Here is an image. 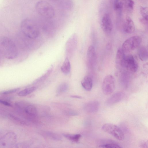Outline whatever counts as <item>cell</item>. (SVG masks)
Returning a JSON list of instances; mask_svg holds the SVG:
<instances>
[{
	"label": "cell",
	"instance_id": "1",
	"mask_svg": "<svg viewBox=\"0 0 148 148\" xmlns=\"http://www.w3.org/2000/svg\"><path fill=\"white\" fill-rule=\"evenodd\" d=\"M0 53L2 56L8 59H13L17 56L18 51L15 43L10 38L0 37Z\"/></svg>",
	"mask_w": 148,
	"mask_h": 148
},
{
	"label": "cell",
	"instance_id": "2",
	"mask_svg": "<svg viewBox=\"0 0 148 148\" xmlns=\"http://www.w3.org/2000/svg\"><path fill=\"white\" fill-rule=\"evenodd\" d=\"M21 28L22 34L29 38L37 39L40 36L39 27L31 19L26 18L23 20L21 23Z\"/></svg>",
	"mask_w": 148,
	"mask_h": 148
},
{
	"label": "cell",
	"instance_id": "3",
	"mask_svg": "<svg viewBox=\"0 0 148 148\" xmlns=\"http://www.w3.org/2000/svg\"><path fill=\"white\" fill-rule=\"evenodd\" d=\"M35 8L38 13L45 18L51 19L55 16V12L53 7L46 1H38L36 3Z\"/></svg>",
	"mask_w": 148,
	"mask_h": 148
},
{
	"label": "cell",
	"instance_id": "4",
	"mask_svg": "<svg viewBox=\"0 0 148 148\" xmlns=\"http://www.w3.org/2000/svg\"><path fill=\"white\" fill-rule=\"evenodd\" d=\"M142 41V38L139 36H132L124 41L122 44V49L125 53L131 51L138 47Z\"/></svg>",
	"mask_w": 148,
	"mask_h": 148
},
{
	"label": "cell",
	"instance_id": "5",
	"mask_svg": "<svg viewBox=\"0 0 148 148\" xmlns=\"http://www.w3.org/2000/svg\"><path fill=\"white\" fill-rule=\"evenodd\" d=\"M102 130L105 132L112 135L119 140L124 139V134L121 130L117 126L111 123L104 124L102 127Z\"/></svg>",
	"mask_w": 148,
	"mask_h": 148
},
{
	"label": "cell",
	"instance_id": "6",
	"mask_svg": "<svg viewBox=\"0 0 148 148\" xmlns=\"http://www.w3.org/2000/svg\"><path fill=\"white\" fill-rule=\"evenodd\" d=\"M115 86V79L111 75H106L104 78L102 85L103 92L108 95L112 93L114 90Z\"/></svg>",
	"mask_w": 148,
	"mask_h": 148
},
{
	"label": "cell",
	"instance_id": "7",
	"mask_svg": "<svg viewBox=\"0 0 148 148\" xmlns=\"http://www.w3.org/2000/svg\"><path fill=\"white\" fill-rule=\"evenodd\" d=\"M123 67L131 72L135 73L137 71L138 68V64L132 55L125 56Z\"/></svg>",
	"mask_w": 148,
	"mask_h": 148
},
{
	"label": "cell",
	"instance_id": "8",
	"mask_svg": "<svg viewBox=\"0 0 148 148\" xmlns=\"http://www.w3.org/2000/svg\"><path fill=\"white\" fill-rule=\"evenodd\" d=\"M101 25L103 31L106 34L110 33L113 29V24L109 14L106 13L103 16L101 22Z\"/></svg>",
	"mask_w": 148,
	"mask_h": 148
},
{
	"label": "cell",
	"instance_id": "9",
	"mask_svg": "<svg viewBox=\"0 0 148 148\" xmlns=\"http://www.w3.org/2000/svg\"><path fill=\"white\" fill-rule=\"evenodd\" d=\"M121 27L123 31L127 34H131L134 31L135 29L134 24L132 19L128 16L125 18Z\"/></svg>",
	"mask_w": 148,
	"mask_h": 148
},
{
	"label": "cell",
	"instance_id": "10",
	"mask_svg": "<svg viewBox=\"0 0 148 148\" xmlns=\"http://www.w3.org/2000/svg\"><path fill=\"white\" fill-rule=\"evenodd\" d=\"M77 44L76 35L73 34L69 38L66 44V53L69 56L71 57L73 54L76 48Z\"/></svg>",
	"mask_w": 148,
	"mask_h": 148
},
{
	"label": "cell",
	"instance_id": "11",
	"mask_svg": "<svg viewBox=\"0 0 148 148\" xmlns=\"http://www.w3.org/2000/svg\"><path fill=\"white\" fill-rule=\"evenodd\" d=\"M125 93L122 91L117 92L111 95L106 101V104L111 106L121 101L124 97Z\"/></svg>",
	"mask_w": 148,
	"mask_h": 148
},
{
	"label": "cell",
	"instance_id": "12",
	"mask_svg": "<svg viewBox=\"0 0 148 148\" xmlns=\"http://www.w3.org/2000/svg\"><path fill=\"white\" fill-rule=\"evenodd\" d=\"M99 147L106 148H121L122 147L114 141L110 139H103L98 141Z\"/></svg>",
	"mask_w": 148,
	"mask_h": 148
},
{
	"label": "cell",
	"instance_id": "13",
	"mask_svg": "<svg viewBox=\"0 0 148 148\" xmlns=\"http://www.w3.org/2000/svg\"><path fill=\"white\" fill-rule=\"evenodd\" d=\"M99 106V101L96 100L92 101L87 103L84 106V109L87 113H93L98 111Z\"/></svg>",
	"mask_w": 148,
	"mask_h": 148
},
{
	"label": "cell",
	"instance_id": "14",
	"mask_svg": "<svg viewBox=\"0 0 148 148\" xmlns=\"http://www.w3.org/2000/svg\"><path fill=\"white\" fill-rule=\"evenodd\" d=\"M87 59L90 66H92L94 64L96 59V55L95 48L92 45L90 46L87 49Z\"/></svg>",
	"mask_w": 148,
	"mask_h": 148
},
{
	"label": "cell",
	"instance_id": "15",
	"mask_svg": "<svg viewBox=\"0 0 148 148\" xmlns=\"http://www.w3.org/2000/svg\"><path fill=\"white\" fill-rule=\"evenodd\" d=\"M125 53L122 48L118 49L116 52L115 63L116 66L118 68L123 67L125 57Z\"/></svg>",
	"mask_w": 148,
	"mask_h": 148
},
{
	"label": "cell",
	"instance_id": "16",
	"mask_svg": "<svg viewBox=\"0 0 148 148\" xmlns=\"http://www.w3.org/2000/svg\"><path fill=\"white\" fill-rule=\"evenodd\" d=\"M81 84L86 90L90 91L92 88L93 85L91 77L89 75L85 76L81 82Z\"/></svg>",
	"mask_w": 148,
	"mask_h": 148
},
{
	"label": "cell",
	"instance_id": "17",
	"mask_svg": "<svg viewBox=\"0 0 148 148\" xmlns=\"http://www.w3.org/2000/svg\"><path fill=\"white\" fill-rule=\"evenodd\" d=\"M124 9L127 12L131 13L133 11L134 2L132 0H119Z\"/></svg>",
	"mask_w": 148,
	"mask_h": 148
},
{
	"label": "cell",
	"instance_id": "18",
	"mask_svg": "<svg viewBox=\"0 0 148 148\" xmlns=\"http://www.w3.org/2000/svg\"><path fill=\"white\" fill-rule=\"evenodd\" d=\"M140 11L142 16V18L140 19V21L143 24H147L148 21L147 7L141 6L140 7Z\"/></svg>",
	"mask_w": 148,
	"mask_h": 148
},
{
	"label": "cell",
	"instance_id": "19",
	"mask_svg": "<svg viewBox=\"0 0 148 148\" xmlns=\"http://www.w3.org/2000/svg\"><path fill=\"white\" fill-rule=\"evenodd\" d=\"M71 69V66L69 58L66 57L61 67V70L64 74L68 75L70 72Z\"/></svg>",
	"mask_w": 148,
	"mask_h": 148
},
{
	"label": "cell",
	"instance_id": "20",
	"mask_svg": "<svg viewBox=\"0 0 148 148\" xmlns=\"http://www.w3.org/2000/svg\"><path fill=\"white\" fill-rule=\"evenodd\" d=\"M140 59L142 61L147 60L148 59V51L147 48L143 46L140 48L138 52Z\"/></svg>",
	"mask_w": 148,
	"mask_h": 148
},
{
	"label": "cell",
	"instance_id": "21",
	"mask_svg": "<svg viewBox=\"0 0 148 148\" xmlns=\"http://www.w3.org/2000/svg\"><path fill=\"white\" fill-rule=\"evenodd\" d=\"M52 67L50 68L44 74L33 82L34 84H37L45 81L50 75L52 71Z\"/></svg>",
	"mask_w": 148,
	"mask_h": 148
},
{
	"label": "cell",
	"instance_id": "22",
	"mask_svg": "<svg viewBox=\"0 0 148 148\" xmlns=\"http://www.w3.org/2000/svg\"><path fill=\"white\" fill-rule=\"evenodd\" d=\"M25 112L30 116H35L37 113V110L35 106L32 105H28L24 106Z\"/></svg>",
	"mask_w": 148,
	"mask_h": 148
},
{
	"label": "cell",
	"instance_id": "23",
	"mask_svg": "<svg viewBox=\"0 0 148 148\" xmlns=\"http://www.w3.org/2000/svg\"><path fill=\"white\" fill-rule=\"evenodd\" d=\"M36 89V87L34 86L27 88L19 92L18 93V95L20 97L25 96L31 93Z\"/></svg>",
	"mask_w": 148,
	"mask_h": 148
},
{
	"label": "cell",
	"instance_id": "24",
	"mask_svg": "<svg viewBox=\"0 0 148 148\" xmlns=\"http://www.w3.org/2000/svg\"><path fill=\"white\" fill-rule=\"evenodd\" d=\"M61 5L63 8L70 10L73 7V3L71 0H60Z\"/></svg>",
	"mask_w": 148,
	"mask_h": 148
},
{
	"label": "cell",
	"instance_id": "25",
	"mask_svg": "<svg viewBox=\"0 0 148 148\" xmlns=\"http://www.w3.org/2000/svg\"><path fill=\"white\" fill-rule=\"evenodd\" d=\"M69 88V85L66 83H64L60 84L58 87L57 92L58 95L66 92Z\"/></svg>",
	"mask_w": 148,
	"mask_h": 148
},
{
	"label": "cell",
	"instance_id": "26",
	"mask_svg": "<svg viewBox=\"0 0 148 148\" xmlns=\"http://www.w3.org/2000/svg\"><path fill=\"white\" fill-rule=\"evenodd\" d=\"M63 135L68 139L75 142H78L81 137L80 134L72 135L68 134H64Z\"/></svg>",
	"mask_w": 148,
	"mask_h": 148
},
{
	"label": "cell",
	"instance_id": "27",
	"mask_svg": "<svg viewBox=\"0 0 148 148\" xmlns=\"http://www.w3.org/2000/svg\"><path fill=\"white\" fill-rule=\"evenodd\" d=\"M114 8L116 11L121 12L123 10V7L119 0H114Z\"/></svg>",
	"mask_w": 148,
	"mask_h": 148
},
{
	"label": "cell",
	"instance_id": "28",
	"mask_svg": "<svg viewBox=\"0 0 148 148\" xmlns=\"http://www.w3.org/2000/svg\"><path fill=\"white\" fill-rule=\"evenodd\" d=\"M46 134L51 138L56 140H59L61 139L59 135L53 132H47L46 133Z\"/></svg>",
	"mask_w": 148,
	"mask_h": 148
},
{
	"label": "cell",
	"instance_id": "29",
	"mask_svg": "<svg viewBox=\"0 0 148 148\" xmlns=\"http://www.w3.org/2000/svg\"><path fill=\"white\" fill-rule=\"evenodd\" d=\"M20 89L19 88H15L8 90L4 91L1 92V94L3 95H8L13 93L17 92Z\"/></svg>",
	"mask_w": 148,
	"mask_h": 148
},
{
	"label": "cell",
	"instance_id": "30",
	"mask_svg": "<svg viewBox=\"0 0 148 148\" xmlns=\"http://www.w3.org/2000/svg\"><path fill=\"white\" fill-rule=\"evenodd\" d=\"M0 103L8 106H12V105L6 101L0 99Z\"/></svg>",
	"mask_w": 148,
	"mask_h": 148
},
{
	"label": "cell",
	"instance_id": "31",
	"mask_svg": "<svg viewBox=\"0 0 148 148\" xmlns=\"http://www.w3.org/2000/svg\"><path fill=\"white\" fill-rule=\"evenodd\" d=\"M140 146L141 147L146 148L148 147V142L147 141H143L141 142Z\"/></svg>",
	"mask_w": 148,
	"mask_h": 148
},
{
	"label": "cell",
	"instance_id": "32",
	"mask_svg": "<svg viewBox=\"0 0 148 148\" xmlns=\"http://www.w3.org/2000/svg\"><path fill=\"white\" fill-rule=\"evenodd\" d=\"M66 114L69 116H76L78 115V113L76 112L73 111H68L66 112Z\"/></svg>",
	"mask_w": 148,
	"mask_h": 148
},
{
	"label": "cell",
	"instance_id": "33",
	"mask_svg": "<svg viewBox=\"0 0 148 148\" xmlns=\"http://www.w3.org/2000/svg\"><path fill=\"white\" fill-rule=\"evenodd\" d=\"M71 97H72L76 98H79V99H81L82 98V97H81L78 96H77V95H73V96L72 95V96H71Z\"/></svg>",
	"mask_w": 148,
	"mask_h": 148
},
{
	"label": "cell",
	"instance_id": "34",
	"mask_svg": "<svg viewBox=\"0 0 148 148\" xmlns=\"http://www.w3.org/2000/svg\"><path fill=\"white\" fill-rule=\"evenodd\" d=\"M49 1H56V0H49Z\"/></svg>",
	"mask_w": 148,
	"mask_h": 148
},
{
	"label": "cell",
	"instance_id": "35",
	"mask_svg": "<svg viewBox=\"0 0 148 148\" xmlns=\"http://www.w3.org/2000/svg\"><path fill=\"white\" fill-rule=\"evenodd\" d=\"M2 55H1V54L0 53V58H1V56Z\"/></svg>",
	"mask_w": 148,
	"mask_h": 148
}]
</instances>
